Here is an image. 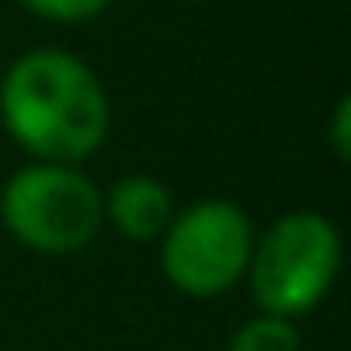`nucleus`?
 Returning <instances> with one entry per match:
<instances>
[{
	"label": "nucleus",
	"instance_id": "obj_7",
	"mask_svg": "<svg viewBox=\"0 0 351 351\" xmlns=\"http://www.w3.org/2000/svg\"><path fill=\"white\" fill-rule=\"evenodd\" d=\"M21 5H25L34 17L58 21V25H79V21L99 17V13L112 5V0H21Z\"/></svg>",
	"mask_w": 351,
	"mask_h": 351
},
{
	"label": "nucleus",
	"instance_id": "obj_5",
	"mask_svg": "<svg viewBox=\"0 0 351 351\" xmlns=\"http://www.w3.org/2000/svg\"><path fill=\"white\" fill-rule=\"evenodd\" d=\"M173 195L153 173H124L104 191V223H112L120 236L136 244H153L165 236L173 219Z\"/></svg>",
	"mask_w": 351,
	"mask_h": 351
},
{
	"label": "nucleus",
	"instance_id": "obj_4",
	"mask_svg": "<svg viewBox=\"0 0 351 351\" xmlns=\"http://www.w3.org/2000/svg\"><path fill=\"white\" fill-rule=\"evenodd\" d=\"M252 219L232 199H199L173 211L161 244L165 281L186 298H219L244 281L252 256Z\"/></svg>",
	"mask_w": 351,
	"mask_h": 351
},
{
	"label": "nucleus",
	"instance_id": "obj_8",
	"mask_svg": "<svg viewBox=\"0 0 351 351\" xmlns=\"http://www.w3.org/2000/svg\"><path fill=\"white\" fill-rule=\"evenodd\" d=\"M330 124H335V157L347 161V153H351V141H347V128H351V99H339Z\"/></svg>",
	"mask_w": 351,
	"mask_h": 351
},
{
	"label": "nucleus",
	"instance_id": "obj_6",
	"mask_svg": "<svg viewBox=\"0 0 351 351\" xmlns=\"http://www.w3.org/2000/svg\"><path fill=\"white\" fill-rule=\"evenodd\" d=\"M228 351H302V335L293 318L256 314L236 326V335L228 339Z\"/></svg>",
	"mask_w": 351,
	"mask_h": 351
},
{
	"label": "nucleus",
	"instance_id": "obj_3",
	"mask_svg": "<svg viewBox=\"0 0 351 351\" xmlns=\"http://www.w3.org/2000/svg\"><path fill=\"white\" fill-rule=\"evenodd\" d=\"M0 223L42 256H71L104 228V191L79 165L29 161L0 191Z\"/></svg>",
	"mask_w": 351,
	"mask_h": 351
},
{
	"label": "nucleus",
	"instance_id": "obj_2",
	"mask_svg": "<svg viewBox=\"0 0 351 351\" xmlns=\"http://www.w3.org/2000/svg\"><path fill=\"white\" fill-rule=\"evenodd\" d=\"M343 240L322 211H285L256 240L248 256V289L261 314L302 318L335 285Z\"/></svg>",
	"mask_w": 351,
	"mask_h": 351
},
{
	"label": "nucleus",
	"instance_id": "obj_1",
	"mask_svg": "<svg viewBox=\"0 0 351 351\" xmlns=\"http://www.w3.org/2000/svg\"><path fill=\"white\" fill-rule=\"evenodd\" d=\"M0 124L34 161H87L112 128L99 75L71 50H29L0 79Z\"/></svg>",
	"mask_w": 351,
	"mask_h": 351
}]
</instances>
